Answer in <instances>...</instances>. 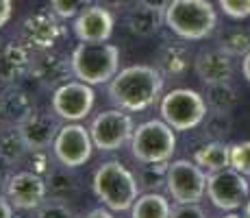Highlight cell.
<instances>
[{
	"label": "cell",
	"instance_id": "44dd1931",
	"mask_svg": "<svg viewBox=\"0 0 250 218\" xmlns=\"http://www.w3.org/2000/svg\"><path fill=\"white\" fill-rule=\"evenodd\" d=\"M189 50L185 44L179 42H166L157 50L155 66L159 68L163 76H181L189 70Z\"/></svg>",
	"mask_w": 250,
	"mask_h": 218
},
{
	"label": "cell",
	"instance_id": "ac0fdd59",
	"mask_svg": "<svg viewBox=\"0 0 250 218\" xmlns=\"http://www.w3.org/2000/svg\"><path fill=\"white\" fill-rule=\"evenodd\" d=\"M61 118L55 111H33L26 120L20 124L24 140L31 148H52L57 135L61 131Z\"/></svg>",
	"mask_w": 250,
	"mask_h": 218
},
{
	"label": "cell",
	"instance_id": "6da1fadb",
	"mask_svg": "<svg viewBox=\"0 0 250 218\" xmlns=\"http://www.w3.org/2000/svg\"><path fill=\"white\" fill-rule=\"evenodd\" d=\"M166 76L157 66H128L109 81V100L124 111H144L159 100Z\"/></svg>",
	"mask_w": 250,
	"mask_h": 218
},
{
	"label": "cell",
	"instance_id": "52a82bcc",
	"mask_svg": "<svg viewBox=\"0 0 250 218\" xmlns=\"http://www.w3.org/2000/svg\"><path fill=\"white\" fill-rule=\"evenodd\" d=\"M207 177L196 162L189 159H176L167 164L166 190L176 203H200L207 194Z\"/></svg>",
	"mask_w": 250,
	"mask_h": 218
},
{
	"label": "cell",
	"instance_id": "e0dca14e",
	"mask_svg": "<svg viewBox=\"0 0 250 218\" xmlns=\"http://www.w3.org/2000/svg\"><path fill=\"white\" fill-rule=\"evenodd\" d=\"M233 59L235 57L229 55L227 50H222L220 46L207 48V50H200L194 57V70L205 85L222 83V81H230V76H233L235 72Z\"/></svg>",
	"mask_w": 250,
	"mask_h": 218
},
{
	"label": "cell",
	"instance_id": "4fadbf2b",
	"mask_svg": "<svg viewBox=\"0 0 250 218\" xmlns=\"http://www.w3.org/2000/svg\"><path fill=\"white\" fill-rule=\"evenodd\" d=\"M4 196L9 198L16 210L20 212H33L42 205L48 198V186H46V177L33 172V170H20V172H11L7 183Z\"/></svg>",
	"mask_w": 250,
	"mask_h": 218
},
{
	"label": "cell",
	"instance_id": "b9f144b4",
	"mask_svg": "<svg viewBox=\"0 0 250 218\" xmlns=\"http://www.w3.org/2000/svg\"><path fill=\"white\" fill-rule=\"evenodd\" d=\"M242 72H244V79L250 83V52L244 55V61H242Z\"/></svg>",
	"mask_w": 250,
	"mask_h": 218
},
{
	"label": "cell",
	"instance_id": "7a4b0ae2",
	"mask_svg": "<svg viewBox=\"0 0 250 218\" xmlns=\"http://www.w3.org/2000/svg\"><path fill=\"white\" fill-rule=\"evenodd\" d=\"M91 190L96 198L111 212H131L142 188H139L137 177L124 164L104 162L96 168Z\"/></svg>",
	"mask_w": 250,
	"mask_h": 218
},
{
	"label": "cell",
	"instance_id": "ba28073f",
	"mask_svg": "<svg viewBox=\"0 0 250 218\" xmlns=\"http://www.w3.org/2000/svg\"><path fill=\"white\" fill-rule=\"evenodd\" d=\"M133 131V118L128 116V111L115 107V109H107L100 111L94 120H91V140H94V146L103 153H111L122 148L124 144H131Z\"/></svg>",
	"mask_w": 250,
	"mask_h": 218
},
{
	"label": "cell",
	"instance_id": "1f68e13d",
	"mask_svg": "<svg viewBox=\"0 0 250 218\" xmlns=\"http://www.w3.org/2000/svg\"><path fill=\"white\" fill-rule=\"evenodd\" d=\"M94 0H50V9L61 18V20H68V18H76L83 9L91 7Z\"/></svg>",
	"mask_w": 250,
	"mask_h": 218
},
{
	"label": "cell",
	"instance_id": "74e56055",
	"mask_svg": "<svg viewBox=\"0 0 250 218\" xmlns=\"http://www.w3.org/2000/svg\"><path fill=\"white\" fill-rule=\"evenodd\" d=\"M13 210L16 207L9 203V198L4 194H0V218H13Z\"/></svg>",
	"mask_w": 250,
	"mask_h": 218
},
{
	"label": "cell",
	"instance_id": "d6986e66",
	"mask_svg": "<svg viewBox=\"0 0 250 218\" xmlns=\"http://www.w3.org/2000/svg\"><path fill=\"white\" fill-rule=\"evenodd\" d=\"M128 33L135 37H152L161 28V24H166V13L159 9H152L148 4L137 2L133 9H128L126 18H124Z\"/></svg>",
	"mask_w": 250,
	"mask_h": 218
},
{
	"label": "cell",
	"instance_id": "5b68a950",
	"mask_svg": "<svg viewBox=\"0 0 250 218\" xmlns=\"http://www.w3.org/2000/svg\"><path fill=\"white\" fill-rule=\"evenodd\" d=\"M176 151V133L166 120H146L137 124L131 138V155L139 164L170 162Z\"/></svg>",
	"mask_w": 250,
	"mask_h": 218
},
{
	"label": "cell",
	"instance_id": "d6a6232c",
	"mask_svg": "<svg viewBox=\"0 0 250 218\" xmlns=\"http://www.w3.org/2000/svg\"><path fill=\"white\" fill-rule=\"evenodd\" d=\"M230 168L242 172L244 177H250V140L230 146Z\"/></svg>",
	"mask_w": 250,
	"mask_h": 218
},
{
	"label": "cell",
	"instance_id": "3957f363",
	"mask_svg": "<svg viewBox=\"0 0 250 218\" xmlns=\"http://www.w3.org/2000/svg\"><path fill=\"white\" fill-rule=\"evenodd\" d=\"M70 57L74 79L89 85L109 83L120 72V48L107 42H81Z\"/></svg>",
	"mask_w": 250,
	"mask_h": 218
},
{
	"label": "cell",
	"instance_id": "ee69618b",
	"mask_svg": "<svg viewBox=\"0 0 250 218\" xmlns=\"http://www.w3.org/2000/svg\"><path fill=\"white\" fill-rule=\"evenodd\" d=\"M244 214H246V216L250 218V198L246 201V205H244Z\"/></svg>",
	"mask_w": 250,
	"mask_h": 218
},
{
	"label": "cell",
	"instance_id": "5bb4252c",
	"mask_svg": "<svg viewBox=\"0 0 250 218\" xmlns=\"http://www.w3.org/2000/svg\"><path fill=\"white\" fill-rule=\"evenodd\" d=\"M28 74L33 76V81L37 85L46 87V90H57L59 85L68 83L74 76V72H72V57L55 50V48L33 52Z\"/></svg>",
	"mask_w": 250,
	"mask_h": 218
},
{
	"label": "cell",
	"instance_id": "30bf717a",
	"mask_svg": "<svg viewBox=\"0 0 250 218\" xmlns=\"http://www.w3.org/2000/svg\"><path fill=\"white\" fill-rule=\"evenodd\" d=\"M207 196L213 203V207L224 212H235L242 205H246L250 198V183L248 177L237 172L235 168L211 172L207 177Z\"/></svg>",
	"mask_w": 250,
	"mask_h": 218
},
{
	"label": "cell",
	"instance_id": "f1b7e54d",
	"mask_svg": "<svg viewBox=\"0 0 250 218\" xmlns=\"http://www.w3.org/2000/svg\"><path fill=\"white\" fill-rule=\"evenodd\" d=\"M55 153L50 155L48 148H31L28 155L24 157V166H26V170H33L37 174H42V177H48L50 170L55 168Z\"/></svg>",
	"mask_w": 250,
	"mask_h": 218
},
{
	"label": "cell",
	"instance_id": "4dcf8cb0",
	"mask_svg": "<svg viewBox=\"0 0 250 218\" xmlns=\"http://www.w3.org/2000/svg\"><path fill=\"white\" fill-rule=\"evenodd\" d=\"M205 129H207V133L213 135V138L224 140L230 131H233L230 114H224V111H209L205 118Z\"/></svg>",
	"mask_w": 250,
	"mask_h": 218
},
{
	"label": "cell",
	"instance_id": "8fae6325",
	"mask_svg": "<svg viewBox=\"0 0 250 218\" xmlns=\"http://www.w3.org/2000/svg\"><path fill=\"white\" fill-rule=\"evenodd\" d=\"M94 148L96 146H94L89 129H85L79 122L63 124L55 144H52V153H55L57 162L65 168H74V170L89 162Z\"/></svg>",
	"mask_w": 250,
	"mask_h": 218
},
{
	"label": "cell",
	"instance_id": "7c38bea8",
	"mask_svg": "<svg viewBox=\"0 0 250 218\" xmlns=\"http://www.w3.org/2000/svg\"><path fill=\"white\" fill-rule=\"evenodd\" d=\"M96 94L94 87L83 81H68L52 92V111L65 122H79L94 109Z\"/></svg>",
	"mask_w": 250,
	"mask_h": 218
},
{
	"label": "cell",
	"instance_id": "e575fe53",
	"mask_svg": "<svg viewBox=\"0 0 250 218\" xmlns=\"http://www.w3.org/2000/svg\"><path fill=\"white\" fill-rule=\"evenodd\" d=\"M170 218H209L198 203H176Z\"/></svg>",
	"mask_w": 250,
	"mask_h": 218
},
{
	"label": "cell",
	"instance_id": "9a60e30c",
	"mask_svg": "<svg viewBox=\"0 0 250 218\" xmlns=\"http://www.w3.org/2000/svg\"><path fill=\"white\" fill-rule=\"evenodd\" d=\"M113 13L103 4H91L74 18L72 31L79 42H109L113 35Z\"/></svg>",
	"mask_w": 250,
	"mask_h": 218
},
{
	"label": "cell",
	"instance_id": "d4e9b609",
	"mask_svg": "<svg viewBox=\"0 0 250 218\" xmlns=\"http://www.w3.org/2000/svg\"><path fill=\"white\" fill-rule=\"evenodd\" d=\"M74 168H65L59 164V168H52L50 174L46 177V186H48V194L52 198H61L68 201L79 192V179L72 172Z\"/></svg>",
	"mask_w": 250,
	"mask_h": 218
},
{
	"label": "cell",
	"instance_id": "2e32d148",
	"mask_svg": "<svg viewBox=\"0 0 250 218\" xmlns=\"http://www.w3.org/2000/svg\"><path fill=\"white\" fill-rule=\"evenodd\" d=\"M33 52L20 40L0 42V85H18L31 70Z\"/></svg>",
	"mask_w": 250,
	"mask_h": 218
},
{
	"label": "cell",
	"instance_id": "d590c367",
	"mask_svg": "<svg viewBox=\"0 0 250 218\" xmlns=\"http://www.w3.org/2000/svg\"><path fill=\"white\" fill-rule=\"evenodd\" d=\"M13 16V2L11 0H0V28L4 26Z\"/></svg>",
	"mask_w": 250,
	"mask_h": 218
},
{
	"label": "cell",
	"instance_id": "603a6c76",
	"mask_svg": "<svg viewBox=\"0 0 250 218\" xmlns=\"http://www.w3.org/2000/svg\"><path fill=\"white\" fill-rule=\"evenodd\" d=\"M194 162L203 168L205 172H218L230 166V146L224 144L222 140H213V142L200 146L194 155Z\"/></svg>",
	"mask_w": 250,
	"mask_h": 218
},
{
	"label": "cell",
	"instance_id": "f546056e",
	"mask_svg": "<svg viewBox=\"0 0 250 218\" xmlns=\"http://www.w3.org/2000/svg\"><path fill=\"white\" fill-rule=\"evenodd\" d=\"M33 218H79V216L65 201L50 196L37 210H33Z\"/></svg>",
	"mask_w": 250,
	"mask_h": 218
},
{
	"label": "cell",
	"instance_id": "484cf974",
	"mask_svg": "<svg viewBox=\"0 0 250 218\" xmlns=\"http://www.w3.org/2000/svg\"><path fill=\"white\" fill-rule=\"evenodd\" d=\"M205 100H207L209 111H224V114H230L233 107L237 105V90L230 85V81L209 83V85H205Z\"/></svg>",
	"mask_w": 250,
	"mask_h": 218
},
{
	"label": "cell",
	"instance_id": "f6af8a7d",
	"mask_svg": "<svg viewBox=\"0 0 250 218\" xmlns=\"http://www.w3.org/2000/svg\"><path fill=\"white\" fill-rule=\"evenodd\" d=\"M0 118H2V107H0Z\"/></svg>",
	"mask_w": 250,
	"mask_h": 218
},
{
	"label": "cell",
	"instance_id": "8992f818",
	"mask_svg": "<svg viewBox=\"0 0 250 218\" xmlns=\"http://www.w3.org/2000/svg\"><path fill=\"white\" fill-rule=\"evenodd\" d=\"M161 118L174 131H191L205 122L209 107L200 92L189 87H176L161 98Z\"/></svg>",
	"mask_w": 250,
	"mask_h": 218
},
{
	"label": "cell",
	"instance_id": "8d00e7d4",
	"mask_svg": "<svg viewBox=\"0 0 250 218\" xmlns=\"http://www.w3.org/2000/svg\"><path fill=\"white\" fill-rule=\"evenodd\" d=\"M81 218H115L113 216V212L109 210V207H96V210H91V212H87L85 216H81Z\"/></svg>",
	"mask_w": 250,
	"mask_h": 218
},
{
	"label": "cell",
	"instance_id": "9c48e42d",
	"mask_svg": "<svg viewBox=\"0 0 250 218\" xmlns=\"http://www.w3.org/2000/svg\"><path fill=\"white\" fill-rule=\"evenodd\" d=\"M65 37L63 20L55 11H37L26 16L18 28V40L31 52L50 50Z\"/></svg>",
	"mask_w": 250,
	"mask_h": 218
},
{
	"label": "cell",
	"instance_id": "cb8c5ba5",
	"mask_svg": "<svg viewBox=\"0 0 250 218\" xmlns=\"http://www.w3.org/2000/svg\"><path fill=\"white\" fill-rule=\"evenodd\" d=\"M172 205L161 192H144L131 207V218H170Z\"/></svg>",
	"mask_w": 250,
	"mask_h": 218
},
{
	"label": "cell",
	"instance_id": "f35d334b",
	"mask_svg": "<svg viewBox=\"0 0 250 218\" xmlns=\"http://www.w3.org/2000/svg\"><path fill=\"white\" fill-rule=\"evenodd\" d=\"M137 2L148 4V7H152V9H159V11L166 13V9L172 4V0H137Z\"/></svg>",
	"mask_w": 250,
	"mask_h": 218
},
{
	"label": "cell",
	"instance_id": "277c9868",
	"mask_svg": "<svg viewBox=\"0 0 250 218\" xmlns=\"http://www.w3.org/2000/svg\"><path fill=\"white\" fill-rule=\"evenodd\" d=\"M218 13L209 0H172L166 9V26L187 42L205 40L213 33Z\"/></svg>",
	"mask_w": 250,
	"mask_h": 218
},
{
	"label": "cell",
	"instance_id": "ffe728a7",
	"mask_svg": "<svg viewBox=\"0 0 250 218\" xmlns=\"http://www.w3.org/2000/svg\"><path fill=\"white\" fill-rule=\"evenodd\" d=\"M0 107H2V118L7 124H22L35 111L31 96L18 85H7V90L0 96Z\"/></svg>",
	"mask_w": 250,
	"mask_h": 218
},
{
	"label": "cell",
	"instance_id": "60d3db41",
	"mask_svg": "<svg viewBox=\"0 0 250 218\" xmlns=\"http://www.w3.org/2000/svg\"><path fill=\"white\" fill-rule=\"evenodd\" d=\"M98 4H103L107 9H120L122 4H126V0H98Z\"/></svg>",
	"mask_w": 250,
	"mask_h": 218
},
{
	"label": "cell",
	"instance_id": "7bdbcfd3",
	"mask_svg": "<svg viewBox=\"0 0 250 218\" xmlns=\"http://www.w3.org/2000/svg\"><path fill=\"white\" fill-rule=\"evenodd\" d=\"M224 218H248L246 214H237V212H230V214H227Z\"/></svg>",
	"mask_w": 250,
	"mask_h": 218
},
{
	"label": "cell",
	"instance_id": "4316f807",
	"mask_svg": "<svg viewBox=\"0 0 250 218\" xmlns=\"http://www.w3.org/2000/svg\"><path fill=\"white\" fill-rule=\"evenodd\" d=\"M167 164H170V162L144 164V166L139 168V172H137L139 188H142L144 192H159V188H166Z\"/></svg>",
	"mask_w": 250,
	"mask_h": 218
},
{
	"label": "cell",
	"instance_id": "83f0119b",
	"mask_svg": "<svg viewBox=\"0 0 250 218\" xmlns=\"http://www.w3.org/2000/svg\"><path fill=\"white\" fill-rule=\"evenodd\" d=\"M218 46L233 57L248 55L250 52V31L248 28H235V31L224 33L218 40Z\"/></svg>",
	"mask_w": 250,
	"mask_h": 218
},
{
	"label": "cell",
	"instance_id": "7402d4cb",
	"mask_svg": "<svg viewBox=\"0 0 250 218\" xmlns=\"http://www.w3.org/2000/svg\"><path fill=\"white\" fill-rule=\"evenodd\" d=\"M28 151L31 146L24 140L20 124H4V129L0 131V162L7 166H16L24 162Z\"/></svg>",
	"mask_w": 250,
	"mask_h": 218
},
{
	"label": "cell",
	"instance_id": "ab89813d",
	"mask_svg": "<svg viewBox=\"0 0 250 218\" xmlns=\"http://www.w3.org/2000/svg\"><path fill=\"white\" fill-rule=\"evenodd\" d=\"M9 177H11V172H9L7 168H2V166H0V194H4V190H7Z\"/></svg>",
	"mask_w": 250,
	"mask_h": 218
},
{
	"label": "cell",
	"instance_id": "836d02e7",
	"mask_svg": "<svg viewBox=\"0 0 250 218\" xmlns=\"http://www.w3.org/2000/svg\"><path fill=\"white\" fill-rule=\"evenodd\" d=\"M218 4L233 20H246V18H250V0H218Z\"/></svg>",
	"mask_w": 250,
	"mask_h": 218
}]
</instances>
